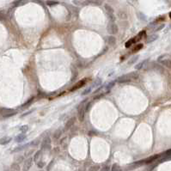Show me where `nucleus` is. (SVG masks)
Instances as JSON below:
<instances>
[{
  "label": "nucleus",
  "instance_id": "4468645a",
  "mask_svg": "<svg viewBox=\"0 0 171 171\" xmlns=\"http://www.w3.org/2000/svg\"><path fill=\"white\" fill-rule=\"evenodd\" d=\"M11 139L12 138L10 137H4V138H0V144H2V145L7 144H9L11 141Z\"/></svg>",
  "mask_w": 171,
  "mask_h": 171
},
{
  "label": "nucleus",
  "instance_id": "1a4fd4ad",
  "mask_svg": "<svg viewBox=\"0 0 171 171\" xmlns=\"http://www.w3.org/2000/svg\"><path fill=\"white\" fill-rule=\"evenodd\" d=\"M75 121H76V118L75 117H71L68 120V121L65 123V130H69L70 128L72 127V126L75 124Z\"/></svg>",
  "mask_w": 171,
  "mask_h": 171
},
{
  "label": "nucleus",
  "instance_id": "2eb2a0df",
  "mask_svg": "<svg viewBox=\"0 0 171 171\" xmlns=\"http://www.w3.org/2000/svg\"><path fill=\"white\" fill-rule=\"evenodd\" d=\"M148 59H146V60H143L142 62H140V63H138V65H135V69L136 70H141L142 68H144V66L145 65H147L148 64Z\"/></svg>",
  "mask_w": 171,
  "mask_h": 171
},
{
  "label": "nucleus",
  "instance_id": "39448f33",
  "mask_svg": "<svg viewBox=\"0 0 171 171\" xmlns=\"http://www.w3.org/2000/svg\"><path fill=\"white\" fill-rule=\"evenodd\" d=\"M159 157H160L159 155H154V156H152V157H148V158H146V159H144V160L139 161L140 165H142V164H144V163H153V162L156 161V160H157V158H159Z\"/></svg>",
  "mask_w": 171,
  "mask_h": 171
},
{
  "label": "nucleus",
  "instance_id": "9d476101",
  "mask_svg": "<svg viewBox=\"0 0 171 171\" xmlns=\"http://www.w3.org/2000/svg\"><path fill=\"white\" fill-rule=\"evenodd\" d=\"M85 82H86V80H81V81H79L78 83H77L76 84L74 85V86L72 87V88L70 89V91H75V90H77V89H80V88H82V87L83 86V85L85 84Z\"/></svg>",
  "mask_w": 171,
  "mask_h": 171
},
{
  "label": "nucleus",
  "instance_id": "aec40b11",
  "mask_svg": "<svg viewBox=\"0 0 171 171\" xmlns=\"http://www.w3.org/2000/svg\"><path fill=\"white\" fill-rule=\"evenodd\" d=\"M30 144H24V145H22V146H18L17 148H16V149L13 150V151L12 152H17V151H20V150H24L25 148L28 147L29 146Z\"/></svg>",
  "mask_w": 171,
  "mask_h": 171
},
{
  "label": "nucleus",
  "instance_id": "5701e85b",
  "mask_svg": "<svg viewBox=\"0 0 171 171\" xmlns=\"http://www.w3.org/2000/svg\"><path fill=\"white\" fill-rule=\"evenodd\" d=\"M114 84H115V83H114V81H113V82H111V83H108V84L106 85V87H105V88H106V92H105V93H108V92H109V90H110L111 89H112L113 87L114 86Z\"/></svg>",
  "mask_w": 171,
  "mask_h": 171
},
{
  "label": "nucleus",
  "instance_id": "c756f323",
  "mask_svg": "<svg viewBox=\"0 0 171 171\" xmlns=\"http://www.w3.org/2000/svg\"><path fill=\"white\" fill-rule=\"evenodd\" d=\"M101 83H102V79L97 78V79H96V81L93 83V86H100Z\"/></svg>",
  "mask_w": 171,
  "mask_h": 171
},
{
  "label": "nucleus",
  "instance_id": "423d86ee",
  "mask_svg": "<svg viewBox=\"0 0 171 171\" xmlns=\"http://www.w3.org/2000/svg\"><path fill=\"white\" fill-rule=\"evenodd\" d=\"M85 108L83 106H80L78 108V120L80 122H83L85 117Z\"/></svg>",
  "mask_w": 171,
  "mask_h": 171
},
{
  "label": "nucleus",
  "instance_id": "c85d7f7f",
  "mask_svg": "<svg viewBox=\"0 0 171 171\" xmlns=\"http://www.w3.org/2000/svg\"><path fill=\"white\" fill-rule=\"evenodd\" d=\"M138 56H135V57L132 58V59L128 61V65H132V64H134L136 61L138 60Z\"/></svg>",
  "mask_w": 171,
  "mask_h": 171
},
{
  "label": "nucleus",
  "instance_id": "72a5a7b5",
  "mask_svg": "<svg viewBox=\"0 0 171 171\" xmlns=\"http://www.w3.org/2000/svg\"><path fill=\"white\" fill-rule=\"evenodd\" d=\"M47 4L49 6H53V5H55V4H58V2H56V1H47Z\"/></svg>",
  "mask_w": 171,
  "mask_h": 171
},
{
  "label": "nucleus",
  "instance_id": "cd10ccee",
  "mask_svg": "<svg viewBox=\"0 0 171 171\" xmlns=\"http://www.w3.org/2000/svg\"><path fill=\"white\" fill-rule=\"evenodd\" d=\"M99 169H100V166L99 165H93L89 169L88 171H98Z\"/></svg>",
  "mask_w": 171,
  "mask_h": 171
},
{
  "label": "nucleus",
  "instance_id": "ea45409f",
  "mask_svg": "<svg viewBox=\"0 0 171 171\" xmlns=\"http://www.w3.org/2000/svg\"><path fill=\"white\" fill-rule=\"evenodd\" d=\"M53 161H52V162H51V163H50L49 165H48V167H47V170H50V169H51L52 165H53Z\"/></svg>",
  "mask_w": 171,
  "mask_h": 171
},
{
  "label": "nucleus",
  "instance_id": "20e7f679",
  "mask_svg": "<svg viewBox=\"0 0 171 171\" xmlns=\"http://www.w3.org/2000/svg\"><path fill=\"white\" fill-rule=\"evenodd\" d=\"M50 144H51V138L49 136H46L42 139L41 142V149H47L50 148Z\"/></svg>",
  "mask_w": 171,
  "mask_h": 171
},
{
  "label": "nucleus",
  "instance_id": "b1692460",
  "mask_svg": "<svg viewBox=\"0 0 171 171\" xmlns=\"http://www.w3.org/2000/svg\"><path fill=\"white\" fill-rule=\"evenodd\" d=\"M19 129L22 133H25V132H27L28 131V126H27V125H23V126H20Z\"/></svg>",
  "mask_w": 171,
  "mask_h": 171
},
{
  "label": "nucleus",
  "instance_id": "7c9ffc66",
  "mask_svg": "<svg viewBox=\"0 0 171 171\" xmlns=\"http://www.w3.org/2000/svg\"><path fill=\"white\" fill-rule=\"evenodd\" d=\"M91 89H92V87H89V88H87L85 90H83V92H82V96H85V95L89 94V93H90Z\"/></svg>",
  "mask_w": 171,
  "mask_h": 171
},
{
  "label": "nucleus",
  "instance_id": "6e6552de",
  "mask_svg": "<svg viewBox=\"0 0 171 171\" xmlns=\"http://www.w3.org/2000/svg\"><path fill=\"white\" fill-rule=\"evenodd\" d=\"M32 163H33V158L29 157V158L26 160L25 163H24L23 168H22V170H23V171H28L30 168H31Z\"/></svg>",
  "mask_w": 171,
  "mask_h": 171
},
{
  "label": "nucleus",
  "instance_id": "f704fd0d",
  "mask_svg": "<svg viewBox=\"0 0 171 171\" xmlns=\"http://www.w3.org/2000/svg\"><path fill=\"white\" fill-rule=\"evenodd\" d=\"M37 166L39 168H41H41H43L44 166H45V163H44V162H42V161L38 162V163H37Z\"/></svg>",
  "mask_w": 171,
  "mask_h": 171
},
{
  "label": "nucleus",
  "instance_id": "79ce46f5",
  "mask_svg": "<svg viewBox=\"0 0 171 171\" xmlns=\"http://www.w3.org/2000/svg\"><path fill=\"white\" fill-rule=\"evenodd\" d=\"M169 17L171 18V12H170V13H169Z\"/></svg>",
  "mask_w": 171,
  "mask_h": 171
},
{
  "label": "nucleus",
  "instance_id": "a19ab883",
  "mask_svg": "<svg viewBox=\"0 0 171 171\" xmlns=\"http://www.w3.org/2000/svg\"><path fill=\"white\" fill-rule=\"evenodd\" d=\"M22 160H23V157H18L17 161H18V163H19V162H22Z\"/></svg>",
  "mask_w": 171,
  "mask_h": 171
},
{
  "label": "nucleus",
  "instance_id": "9b49d317",
  "mask_svg": "<svg viewBox=\"0 0 171 171\" xmlns=\"http://www.w3.org/2000/svg\"><path fill=\"white\" fill-rule=\"evenodd\" d=\"M28 2V0H16L13 2L12 5H14L15 7H19V6H22L24 4H26Z\"/></svg>",
  "mask_w": 171,
  "mask_h": 171
},
{
  "label": "nucleus",
  "instance_id": "a878e982",
  "mask_svg": "<svg viewBox=\"0 0 171 171\" xmlns=\"http://www.w3.org/2000/svg\"><path fill=\"white\" fill-rule=\"evenodd\" d=\"M111 171H120V167L117 163H114V164H113L112 168H111Z\"/></svg>",
  "mask_w": 171,
  "mask_h": 171
},
{
  "label": "nucleus",
  "instance_id": "f3484780",
  "mask_svg": "<svg viewBox=\"0 0 171 171\" xmlns=\"http://www.w3.org/2000/svg\"><path fill=\"white\" fill-rule=\"evenodd\" d=\"M157 38H158V35L156 34H150V35L147 38L146 41H147V43H150V42L155 41L156 40H157Z\"/></svg>",
  "mask_w": 171,
  "mask_h": 171
},
{
  "label": "nucleus",
  "instance_id": "f257e3e1",
  "mask_svg": "<svg viewBox=\"0 0 171 171\" xmlns=\"http://www.w3.org/2000/svg\"><path fill=\"white\" fill-rule=\"evenodd\" d=\"M157 61L164 66L168 67V68H171V59L168 57V55H166V54H163V55L158 57Z\"/></svg>",
  "mask_w": 171,
  "mask_h": 171
},
{
  "label": "nucleus",
  "instance_id": "4be33fe9",
  "mask_svg": "<svg viewBox=\"0 0 171 171\" xmlns=\"http://www.w3.org/2000/svg\"><path fill=\"white\" fill-rule=\"evenodd\" d=\"M128 76H129L131 79H137L138 77V73L137 71H132V72L129 73Z\"/></svg>",
  "mask_w": 171,
  "mask_h": 171
},
{
  "label": "nucleus",
  "instance_id": "f8f14e48",
  "mask_svg": "<svg viewBox=\"0 0 171 171\" xmlns=\"http://www.w3.org/2000/svg\"><path fill=\"white\" fill-rule=\"evenodd\" d=\"M107 42H108V45L114 46L116 44V38L113 35L108 36V37H107Z\"/></svg>",
  "mask_w": 171,
  "mask_h": 171
},
{
  "label": "nucleus",
  "instance_id": "412c9836",
  "mask_svg": "<svg viewBox=\"0 0 171 171\" xmlns=\"http://www.w3.org/2000/svg\"><path fill=\"white\" fill-rule=\"evenodd\" d=\"M137 41V40H136V38H132V39L129 40L126 43V48H128V47H130L132 45V44H134L135 42Z\"/></svg>",
  "mask_w": 171,
  "mask_h": 171
},
{
  "label": "nucleus",
  "instance_id": "e433bc0d",
  "mask_svg": "<svg viewBox=\"0 0 171 171\" xmlns=\"http://www.w3.org/2000/svg\"><path fill=\"white\" fill-rule=\"evenodd\" d=\"M73 3L77 5H79V4H83V1L82 0H73Z\"/></svg>",
  "mask_w": 171,
  "mask_h": 171
},
{
  "label": "nucleus",
  "instance_id": "473e14b6",
  "mask_svg": "<svg viewBox=\"0 0 171 171\" xmlns=\"http://www.w3.org/2000/svg\"><path fill=\"white\" fill-rule=\"evenodd\" d=\"M119 16H120L121 19H126V18H127V16H126V14L125 12H120V13H119Z\"/></svg>",
  "mask_w": 171,
  "mask_h": 171
},
{
  "label": "nucleus",
  "instance_id": "6ab92c4d",
  "mask_svg": "<svg viewBox=\"0 0 171 171\" xmlns=\"http://www.w3.org/2000/svg\"><path fill=\"white\" fill-rule=\"evenodd\" d=\"M61 134H62V130L61 129H58L55 131V132L53 133V138H55V139H59L60 138Z\"/></svg>",
  "mask_w": 171,
  "mask_h": 171
},
{
  "label": "nucleus",
  "instance_id": "2f4dec72",
  "mask_svg": "<svg viewBox=\"0 0 171 171\" xmlns=\"http://www.w3.org/2000/svg\"><path fill=\"white\" fill-rule=\"evenodd\" d=\"M92 102H88V103H87L86 104V108H85V111H86V112H89V109H90L91 108V107H92Z\"/></svg>",
  "mask_w": 171,
  "mask_h": 171
},
{
  "label": "nucleus",
  "instance_id": "f03ea898",
  "mask_svg": "<svg viewBox=\"0 0 171 171\" xmlns=\"http://www.w3.org/2000/svg\"><path fill=\"white\" fill-rule=\"evenodd\" d=\"M0 114H2L4 118H10V117H12L15 114H16V112L10 108H2V109H0Z\"/></svg>",
  "mask_w": 171,
  "mask_h": 171
},
{
  "label": "nucleus",
  "instance_id": "58836bf2",
  "mask_svg": "<svg viewBox=\"0 0 171 171\" xmlns=\"http://www.w3.org/2000/svg\"><path fill=\"white\" fill-rule=\"evenodd\" d=\"M109 170H110V168L108 167V166H105V167L102 168L100 171H109Z\"/></svg>",
  "mask_w": 171,
  "mask_h": 171
},
{
  "label": "nucleus",
  "instance_id": "bb28decb",
  "mask_svg": "<svg viewBox=\"0 0 171 171\" xmlns=\"http://www.w3.org/2000/svg\"><path fill=\"white\" fill-rule=\"evenodd\" d=\"M11 169L13 171H19L20 170V166L18 163H13L11 166Z\"/></svg>",
  "mask_w": 171,
  "mask_h": 171
},
{
  "label": "nucleus",
  "instance_id": "dca6fc26",
  "mask_svg": "<svg viewBox=\"0 0 171 171\" xmlns=\"http://www.w3.org/2000/svg\"><path fill=\"white\" fill-rule=\"evenodd\" d=\"M104 7H105V10H106V11H107V14H108V16L114 15V9H113L110 5H108V4H105Z\"/></svg>",
  "mask_w": 171,
  "mask_h": 171
},
{
  "label": "nucleus",
  "instance_id": "393cba45",
  "mask_svg": "<svg viewBox=\"0 0 171 171\" xmlns=\"http://www.w3.org/2000/svg\"><path fill=\"white\" fill-rule=\"evenodd\" d=\"M34 101V97H31V98L29 99V100L28 101V102H26L25 103H24L23 105H22V108H26V107H28V106H30L31 105V103H32V102Z\"/></svg>",
  "mask_w": 171,
  "mask_h": 171
},
{
  "label": "nucleus",
  "instance_id": "4c0bfd02",
  "mask_svg": "<svg viewBox=\"0 0 171 171\" xmlns=\"http://www.w3.org/2000/svg\"><path fill=\"white\" fill-rule=\"evenodd\" d=\"M164 28V24H161V25L158 26V27H157V28H156L155 31H159V30H161L162 28Z\"/></svg>",
  "mask_w": 171,
  "mask_h": 171
},
{
  "label": "nucleus",
  "instance_id": "0eeeda50",
  "mask_svg": "<svg viewBox=\"0 0 171 171\" xmlns=\"http://www.w3.org/2000/svg\"><path fill=\"white\" fill-rule=\"evenodd\" d=\"M131 80H132V79L130 78V77L127 74V75H123V76H121V77H118L116 81L120 83H126L131 82Z\"/></svg>",
  "mask_w": 171,
  "mask_h": 171
},
{
  "label": "nucleus",
  "instance_id": "c9c22d12",
  "mask_svg": "<svg viewBox=\"0 0 171 171\" xmlns=\"http://www.w3.org/2000/svg\"><path fill=\"white\" fill-rule=\"evenodd\" d=\"M143 47V44H138L137 47L134 48V52H137V51H138V50H140Z\"/></svg>",
  "mask_w": 171,
  "mask_h": 171
},
{
  "label": "nucleus",
  "instance_id": "ddd939ff",
  "mask_svg": "<svg viewBox=\"0 0 171 171\" xmlns=\"http://www.w3.org/2000/svg\"><path fill=\"white\" fill-rule=\"evenodd\" d=\"M25 139H26V135L24 133H21L16 136V138H15V141H16V143H22V142H23Z\"/></svg>",
  "mask_w": 171,
  "mask_h": 171
},
{
  "label": "nucleus",
  "instance_id": "a211bd4d",
  "mask_svg": "<svg viewBox=\"0 0 171 171\" xmlns=\"http://www.w3.org/2000/svg\"><path fill=\"white\" fill-rule=\"evenodd\" d=\"M41 154H42V150H37V151L35 152V154H34V160L38 163L39 159L41 158Z\"/></svg>",
  "mask_w": 171,
  "mask_h": 171
},
{
  "label": "nucleus",
  "instance_id": "7ed1b4c3",
  "mask_svg": "<svg viewBox=\"0 0 171 171\" xmlns=\"http://www.w3.org/2000/svg\"><path fill=\"white\" fill-rule=\"evenodd\" d=\"M107 30H108V33L111 35H114V34H116L118 33V26L116 25L114 22H110L108 24V27H107Z\"/></svg>",
  "mask_w": 171,
  "mask_h": 171
}]
</instances>
